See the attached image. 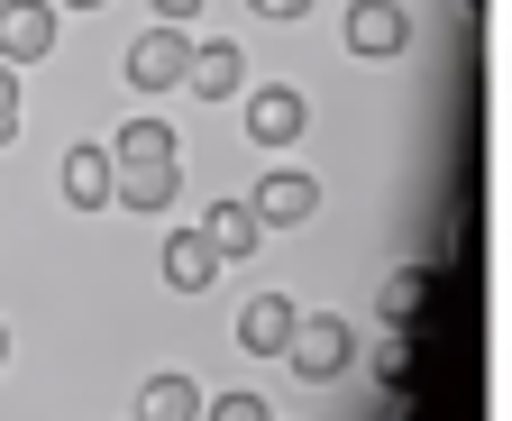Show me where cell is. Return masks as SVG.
<instances>
[{
    "label": "cell",
    "mask_w": 512,
    "mask_h": 421,
    "mask_svg": "<svg viewBox=\"0 0 512 421\" xmlns=\"http://www.w3.org/2000/svg\"><path fill=\"white\" fill-rule=\"evenodd\" d=\"M174 193H183L174 156H119L110 165V202L119 211H174Z\"/></svg>",
    "instance_id": "cell-1"
},
{
    "label": "cell",
    "mask_w": 512,
    "mask_h": 421,
    "mask_svg": "<svg viewBox=\"0 0 512 421\" xmlns=\"http://www.w3.org/2000/svg\"><path fill=\"white\" fill-rule=\"evenodd\" d=\"M284 357H293V376H311V385H330V376L348 367V321H339V312H320V321H293Z\"/></svg>",
    "instance_id": "cell-2"
},
{
    "label": "cell",
    "mask_w": 512,
    "mask_h": 421,
    "mask_svg": "<svg viewBox=\"0 0 512 421\" xmlns=\"http://www.w3.org/2000/svg\"><path fill=\"white\" fill-rule=\"evenodd\" d=\"M192 74V37L183 28H147L138 46H128V83H138V92H174Z\"/></svg>",
    "instance_id": "cell-3"
},
{
    "label": "cell",
    "mask_w": 512,
    "mask_h": 421,
    "mask_svg": "<svg viewBox=\"0 0 512 421\" xmlns=\"http://www.w3.org/2000/svg\"><path fill=\"white\" fill-rule=\"evenodd\" d=\"M55 55V0H0V65Z\"/></svg>",
    "instance_id": "cell-4"
},
{
    "label": "cell",
    "mask_w": 512,
    "mask_h": 421,
    "mask_svg": "<svg viewBox=\"0 0 512 421\" xmlns=\"http://www.w3.org/2000/svg\"><path fill=\"white\" fill-rule=\"evenodd\" d=\"M412 19L403 0H348V55H403Z\"/></svg>",
    "instance_id": "cell-5"
},
{
    "label": "cell",
    "mask_w": 512,
    "mask_h": 421,
    "mask_svg": "<svg viewBox=\"0 0 512 421\" xmlns=\"http://www.w3.org/2000/svg\"><path fill=\"white\" fill-rule=\"evenodd\" d=\"M247 211L266 220V229H293V220H311V211H320V184H311V174H293V165H275L266 184H256V202H247Z\"/></svg>",
    "instance_id": "cell-6"
},
{
    "label": "cell",
    "mask_w": 512,
    "mask_h": 421,
    "mask_svg": "<svg viewBox=\"0 0 512 421\" xmlns=\"http://www.w3.org/2000/svg\"><path fill=\"white\" fill-rule=\"evenodd\" d=\"M247 138H256V147H293V138H302V92H284V83L247 92Z\"/></svg>",
    "instance_id": "cell-7"
},
{
    "label": "cell",
    "mask_w": 512,
    "mask_h": 421,
    "mask_svg": "<svg viewBox=\"0 0 512 421\" xmlns=\"http://www.w3.org/2000/svg\"><path fill=\"white\" fill-rule=\"evenodd\" d=\"M293 321H302V312L284 303V293H256V303L238 312V348H247V357H284V339H293Z\"/></svg>",
    "instance_id": "cell-8"
},
{
    "label": "cell",
    "mask_w": 512,
    "mask_h": 421,
    "mask_svg": "<svg viewBox=\"0 0 512 421\" xmlns=\"http://www.w3.org/2000/svg\"><path fill=\"white\" fill-rule=\"evenodd\" d=\"M202 238H211V257L229 266V257H256V238H266V220H256L247 202H211V211H202Z\"/></svg>",
    "instance_id": "cell-9"
},
{
    "label": "cell",
    "mask_w": 512,
    "mask_h": 421,
    "mask_svg": "<svg viewBox=\"0 0 512 421\" xmlns=\"http://www.w3.org/2000/svg\"><path fill=\"white\" fill-rule=\"evenodd\" d=\"M211 275H220L211 238H202V229H174V238H165V284H174V293H211Z\"/></svg>",
    "instance_id": "cell-10"
},
{
    "label": "cell",
    "mask_w": 512,
    "mask_h": 421,
    "mask_svg": "<svg viewBox=\"0 0 512 421\" xmlns=\"http://www.w3.org/2000/svg\"><path fill=\"white\" fill-rule=\"evenodd\" d=\"M192 92H202V101H229L238 83H247V55L229 46V37H211V46H192V74H183Z\"/></svg>",
    "instance_id": "cell-11"
},
{
    "label": "cell",
    "mask_w": 512,
    "mask_h": 421,
    "mask_svg": "<svg viewBox=\"0 0 512 421\" xmlns=\"http://www.w3.org/2000/svg\"><path fill=\"white\" fill-rule=\"evenodd\" d=\"M138 421H202V385H192V376H147L138 385Z\"/></svg>",
    "instance_id": "cell-12"
},
{
    "label": "cell",
    "mask_w": 512,
    "mask_h": 421,
    "mask_svg": "<svg viewBox=\"0 0 512 421\" xmlns=\"http://www.w3.org/2000/svg\"><path fill=\"white\" fill-rule=\"evenodd\" d=\"M64 202H74V211L110 202V147H64Z\"/></svg>",
    "instance_id": "cell-13"
},
{
    "label": "cell",
    "mask_w": 512,
    "mask_h": 421,
    "mask_svg": "<svg viewBox=\"0 0 512 421\" xmlns=\"http://www.w3.org/2000/svg\"><path fill=\"white\" fill-rule=\"evenodd\" d=\"M430 293H439V284H430L421 266H403L394 284H384V330H412V321H421V303H430Z\"/></svg>",
    "instance_id": "cell-14"
},
{
    "label": "cell",
    "mask_w": 512,
    "mask_h": 421,
    "mask_svg": "<svg viewBox=\"0 0 512 421\" xmlns=\"http://www.w3.org/2000/svg\"><path fill=\"white\" fill-rule=\"evenodd\" d=\"M119 156H174V129H165V119H128L119 147H110V165H119Z\"/></svg>",
    "instance_id": "cell-15"
},
{
    "label": "cell",
    "mask_w": 512,
    "mask_h": 421,
    "mask_svg": "<svg viewBox=\"0 0 512 421\" xmlns=\"http://www.w3.org/2000/svg\"><path fill=\"white\" fill-rule=\"evenodd\" d=\"M375 376L394 385V394L412 385V339H403V330H384V339H375Z\"/></svg>",
    "instance_id": "cell-16"
},
{
    "label": "cell",
    "mask_w": 512,
    "mask_h": 421,
    "mask_svg": "<svg viewBox=\"0 0 512 421\" xmlns=\"http://www.w3.org/2000/svg\"><path fill=\"white\" fill-rule=\"evenodd\" d=\"M202 421H275V412H266V403H256V394H220V403H211Z\"/></svg>",
    "instance_id": "cell-17"
},
{
    "label": "cell",
    "mask_w": 512,
    "mask_h": 421,
    "mask_svg": "<svg viewBox=\"0 0 512 421\" xmlns=\"http://www.w3.org/2000/svg\"><path fill=\"white\" fill-rule=\"evenodd\" d=\"M10 129H19V74L0 65V147H10Z\"/></svg>",
    "instance_id": "cell-18"
},
{
    "label": "cell",
    "mask_w": 512,
    "mask_h": 421,
    "mask_svg": "<svg viewBox=\"0 0 512 421\" xmlns=\"http://www.w3.org/2000/svg\"><path fill=\"white\" fill-rule=\"evenodd\" d=\"M247 10H256V19H302L311 0H247Z\"/></svg>",
    "instance_id": "cell-19"
},
{
    "label": "cell",
    "mask_w": 512,
    "mask_h": 421,
    "mask_svg": "<svg viewBox=\"0 0 512 421\" xmlns=\"http://www.w3.org/2000/svg\"><path fill=\"white\" fill-rule=\"evenodd\" d=\"M192 10H202V0H156V28H183Z\"/></svg>",
    "instance_id": "cell-20"
},
{
    "label": "cell",
    "mask_w": 512,
    "mask_h": 421,
    "mask_svg": "<svg viewBox=\"0 0 512 421\" xmlns=\"http://www.w3.org/2000/svg\"><path fill=\"white\" fill-rule=\"evenodd\" d=\"M0 357H10V330H0Z\"/></svg>",
    "instance_id": "cell-21"
},
{
    "label": "cell",
    "mask_w": 512,
    "mask_h": 421,
    "mask_svg": "<svg viewBox=\"0 0 512 421\" xmlns=\"http://www.w3.org/2000/svg\"><path fill=\"white\" fill-rule=\"evenodd\" d=\"M74 10H101V0H74Z\"/></svg>",
    "instance_id": "cell-22"
}]
</instances>
